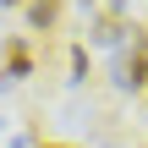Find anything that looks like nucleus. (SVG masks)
Instances as JSON below:
<instances>
[{"mask_svg":"<svg viewBox=\"0 0 148 148\" xmlns=\"http://www.w3.org/2000/svg\"><path fill=\"white\" fill-rule=\"evenodd\" d=\"M0 55H5V77H0V82H22V77H33V55H27L22 38H5Z\"/></svg>","mask_w":148,"mask_h":148,"instance_id":"obj_3","label":"nucleus"},{"mask_svg":"<svg viewBox=\"0 0 148 148\" xmlns=\"http://www.w3.org/2000/svg\"><path fill=\"white\" fill-rule=\"evenodd\" d=\"M126 33H137V27H126V5L115 0V5H104L99 16H93V27H88V38L93 44H121Z\"/></svg>","mask_w":148,"mask_h":148,"instance_id":"obj_1","label":"nucleus"},{"mask_svg":"<svg viewBox=\"0 0 148 148\" xmlns=\"http://www.w3.org/2000/svg\"><path fill=\"white\" fill-rule=\"evenodd\" d=\"M148 82V33L137 27V44L121 55V88H143Z\"/></svg>","mask_w":148,"mask_h":148,"instance_id":"obj_2","label":"nucleus"},{"mask_svg":"<svg viewBox=\"0 0 148 148\" xmlns=\"http://www.w3.org/2000/svg\"><path fill=\"white\" fill-rule=\"evenodd\" d=\"M0 5H27V0H0Z\"/></svg>","mask_w":148,"mask_h":148,"instance_id":"obj_6","label":"nucleus"},{"mask_svg":"<svg viewBox=\"0 0 148 148\" xmlns=\"http://www.w3.org/2000/svg\"><path fill=\"white\" fill-rule=\"evenodd\" d=\"M44 148H77V143H44Z\"/></svg>","mask_w":148,"mask_h":148,"instance_id":"obj_5","label":"nucleus"},{"mask_svg":"<svg viewBox=\"0 0 148 148\" xmlns=\"http://www.w3.org/2000/svg\"><path fill=\"white\" fill-rule=\"evenodd\" d=\"M55 16H60V0H27V22L33 27H55Z\"/></svg>","mask_w":148,"mask_h":148,"instance_id":"obj_4","label":"nucleus"}]
</instances>
